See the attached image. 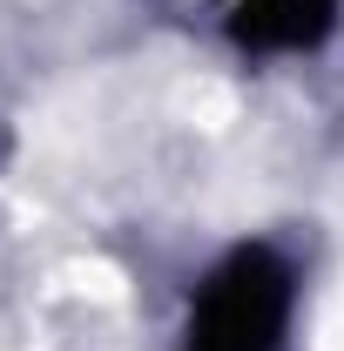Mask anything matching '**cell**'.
<instances>
[{
    "mask_svg": "<svg viewBox=\"0 0 344 351\" xmlns=\"http://www.w3.org/2000/svg\"><path fill=\"white\" fill-rule=\"evenodd\" d=\"M331 21H338V0H236L230 34L250 54H297L324 41Z\"/></svg>",
    "mask_w": 344,
    "mask_h": 351,
    "instance_id": "cell-2",
    "label": "cell"
},
{
    "mask_svg": "<svg viewBox=\"0 0 344 351\" xmlns=\"http://www.w3.org/2000/svg\"><path fill=\"white\" fill-rule=\"evenodd\" d=\"M291 298H297L291 263L270 243H243L203 277L182 351H277L291 324Z\"/></svg>",
    "mask_w": 344,
    "mask_h": 351,
    "instance_id": "cell-1",
    "label": "cell"
}]
</instances>
